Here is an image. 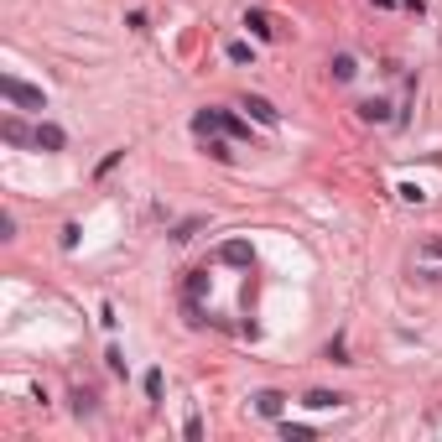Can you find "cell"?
Wrapping results in <instances>:
<instances>
[{"label":"cell","mask_w":442,"mask_h":442,"mask_svg":"<svg viewBox=\"0 0 442 442\" xmlns=\"http://www.w3.org/2000/svg\"><path fill=\"white\" fill-rule=\"evenodd\" d=\"M0 89H6V99H16V105H26V109H42L47 105L42 89H26L21 78H0Z\"/></svg>","instance_id":"cell-1"},{"label":"cell","mask_w":442,"mask_h":442,"mask_svg":"<svg viewBox=\"0 0 442 442\" xmlns=\"http://www.w3.org/2000/svg\"><path fill=\"white\" fill-rule=\"evenodd\" d=\"M193 125H198L203 136H209V130H219V136H244V125H240V120H229V115H213V109H203V115L193 120Z\"/></svg>","instance_id":"cell-2"},{"label":"cell","mask_w":442,"mask_h":442,"mask_svg":"<svg viewBox=\"0 0 442 442\" xmlns=\"http://www.w3.org/2000/svg\"><path fill=\"white\" fill-rule=\"evenodd\" d=\"M244 109H250L255 120H266V125H276V105H271V99H260V94H244Z\"/></svg>","instance_id":"cell-3"},{"label":"cell","mask_w":442,"mask_h":442,"mask_svg":"<svg viewBox=\"0 0 442 442\" xmlns=\"http://www.w3.org/2000/svg\"><path fill=\"white\" fill-rule=\"evenodd\" d=\"M281 401H286V396H276V390H260L255 406H260V417H281Z\"/></svg>","instance_id":"cell-4"},{"label":"cell","mask_w":442,"mask_h":442,"mask_svg":"<svg viewBox=\"0 0 442 442\" xmlns=\"http://www.w3.org/2000/svg\"><path fill=\"white\" fill-rule=\"evenodd\" d=\"M32 140H36V146H47V151H58V146H63V130H58V125H42Z\"/></svg>","instance_id":"cell-5"},{"label":"cell","mask_w":442,"mask_h":442,"mask_svg":"<svg viewBox=\"0 0 442 442\" xmlns=\"http://www.w3.org/2000/svg\"><path fill=\"white\" fill-rule=\"evenodd\" d=\"M307 406H313V411H328V406H344V396H333V390H313V396H307Z\"/></svg>","instance_id":"cell-6"},{"label":"cell","mask_w":442,"mask_h":442,"mask_svg":"<svg viewBox=\"0 0 442 442\" xmlns=\"http://www.w3.org/2000/svg\"><path fill=\"white\" fill-rule=\"evenodd\" d=\"M333 73H338V78H354V58H349V52H344V58H333Z\"/></svg>","instance_id":"cell-7"},{"label":"cell","mask_w":442,"mask_h":442,"mask_svg":"<svg viewBox=\"0 0 442 442\" xmlns=\"http://www.w3.org/2000/svg\"><path fill=\"white\" fill-rule=\"evenodd\" d=\"M359 109H364V120H385V105H380V99H364Z\"/></svg>","instance_id":"cell-8"},{"label":"cell","mask_w":442,"mask_h":442,"mask_svg":"<svg viewBox=\"0 0 442 442\" xmlns=\"http://www.w3.org/2000/svg\"><path fill=\"white\" fill-rule=\"evenodd\" d=\"M244 26H255V36H266V32H271V26H266V16H260V11H250V16H244Z\"/></svg>","instance_id":"cell-9"}]
</instances>
